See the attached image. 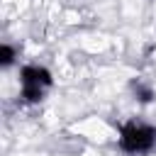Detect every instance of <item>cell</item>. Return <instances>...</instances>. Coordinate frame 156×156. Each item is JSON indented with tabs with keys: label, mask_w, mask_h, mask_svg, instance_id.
I'll return each mask as SVG.
<instances>
[{
	"label": "cell",
	"mask_w": 156,
	"mask_h": 156,
	"mask_svg": "<svg viewBox=\"0 0 156 156\" xmlns=\"http://www.w3.org/2000/svg\"><path fill=\"white\" fill-rule=\"evenodd\" d=\"M119 149L124 154H146L156 144V127L129 119L119 127Z\"/></svg>",
	"instance_id": "1"
},
{
	"label": "cell",
	"mask_w": 156,
	"mask_h": 156,
	"mask_svg": "<svg viewBox=\"0 0 156 156\" xmlns=\"http://www.w3.org/2000/svg\"><path fill=\"white\" fill-rule=\"evenodd\" d=\"M20 83H22V100L24 102H39L44 98V88L54 83V76L49 68L27 63L20 68Z\"/></svg>",
	"instance_id": "2"
},
{
	"label": "cell",
	"mask_w": 156,
	"mask_h": 156,
	"mask_svg": "<svg viewBox=\"0 0 156 156\" xmlns=\"http://www.w3.org/2000/svg\"><path fill=\"white\" fill-rule=\"evenodd\" d=\"M132 90H134V95H136V100H139L141 105H149V102L156 98L154 88L146 85V83H141V80H134V83H132Z\"/></svg>",
	"instance_id": "3"
},
{
	"label": "cell",
	"mask_w": 156,
	"mask_h": 156,
	"mask_svg": "<svg viewBox=\"0 0 156 156\" xmlns=\"http://www.w3.org/2000/svg\"><path fill=\"white\" fill-rule=\"evenodd\" d=\"M15 58H17V49H15L12 44H2V46H0V63H2V66H12Z\"/></svg>",
	"instance_id": "4"
}]
</instances>
